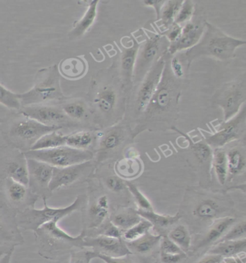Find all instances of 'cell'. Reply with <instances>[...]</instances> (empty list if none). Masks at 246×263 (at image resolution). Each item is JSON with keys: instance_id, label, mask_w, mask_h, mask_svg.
<instances>
[{"instance_id": "cell-1", "label": "cell", "mask_w": 246, "mask_h": 263, "mask_svg": "<svg viewBox=\"0 0 246 263\" xmlns=\"http://www.w3.org/2000/svg\"><path fill=\"white\" fill-rule=\"evenodd\" d=\"M38 253L49 260H56L74 249H84L86 229L77 236H72L58 226V222L45 223L33 232Z\"/></svg>"}, {"instance_id": "cell-2", "label": "cell", "mask_w": 246, "mask_h": 263, "mask_svg": "<svg viewBox=\"0 0 246 263\" xmlns=\"http://www.w3.org/2000/svg\"><path fill=\"white\" fill-rule=\"evenodd\" d=\"M60 128L49 127L18 113L3 124V135L7 144L22 152L31 151L32 147L44 135Z\"/></svg>"}, {"instance_id": "cell-3", "label": "cell", "mask_w": 246, "mask_h": 263, "mask_svg": "<svg viewBox=\"0 0 246 263\" xmlns=\"http://www.w3.org/2000/svg\"><path fill=\"white\" fill-rule=\"evenodd\" d=\"M59 68L56 65L43 68L37 72L33 88L19 94L21 106L60 105L67 99L61 90Z\"/></svg>"}, {"instance_id": "cell-4", "label": "cell", "mask_w": 246, "mask_h": 263, "mask_svg": "<svg viewBox=\"0 0 246 263\" xmlns=\"http://www.w3.org/2000/svg\"><path fill=\"white\" fill-rule=\"evenodd\" d=\"M245 41L224 34L212 24L205 23V29L199 42L186 53L188 62L201 56H209L219 60H228L235 57L237 48L245 45Z\"/></svg>"}, {"instance_id": "cell-5", "label": "cell", "mask_w": 246, "mask_h": 263, "mask_svg": "<svg viewBox=\"0 0 246 263\" xmlns=\"http://www.w3.org/2000/svg\"><path fill=\"white\" fill-rule=\"evenodd\" d=\"M43 209L32 208L17 213L16 220L19 229L34 232L45 223L51 221L59 222L76 211H83L87 205L88 197L86 195H79L71 205L61 209L50 208L47 205V200H43Z\"/></svg>"}, {"instance_id": "cell-6", "label": "cell", "mask_w": 246, "mask_h": 263, "mask_svg": "<svg viewBox=\"0 0 246 263\" xmlns=\"http://www.w3.org/2000/svg\"><path fill=\"white\" fill-rule=\"evenodd\" d=\"M28 159L42 161L54 168H65L92 161L94 154L90 150H79L64 146L47 149V150L29 151L24 153Z\"/></svg>"}, {"instance_id": "cell-7", "label": "cell", "mask_w": 246, "mask_h": 263, "mask_svg": "<svg viewBox=\"0 0 246 263\" xmlns=\"http://www.w3.org/2000/svg\"><path fill=\"white\" fill-rule=\"evenodd\" d=\"M164 70L156 91L145 109L147 118L167 113L177 102L178 88L173 79L174 76L166 64Z\"/></svg>"}, {"instance_id": "cell-8", "label": "cell", "mask_w": 246, "mask_h": 263, "mask_svg": "<svg viewBox=\"0 0 246 263\" xmlns=\"http://www.w3.org/2000/svg\"><path fill=\"white\" fill-rule=\"evenodd\" d=\"M39 197L25 185L12 179L0 182V202L16 213L35 208Z\"/></svg>"}, {"instance_id": "cell-9", "label": "cell", "mask_w": 246, "mask_h": 263, "mask_svg": "<svg viewBox=\"0 0 246 263\" xmlns=\"http://www.w3.org/2000/svg\"><path fill=\"white\" fill-rule=\"evenodd\" d=\"M7 179L28 186L27 159L24 152L8 144L0 146V182Z\"/></svg>"}, {"instance_id": "cell-10", "label": "cell", "mask_w": 246, "mask_h": 263, "mask_svg": "<svg viewBox=\"0 0 246 263\" xmlns=\"http://www.w3.org/2000/svg\"><path fill=\"white\" fill-rule=\"evenodd\" d=\"M16 216L17 213L0 202V257L13 252L16 247L25 243Z\"/></svg>"}, {"instance_id": "cell-11", "label": "cell", "mask_w": 246, "mask_h": 263, "mask_svg": "<svg viewBox=\"0 0 246 263\" xmlns=\"http://www.w3.org/2000/svg\"><path fill=\"white\" fill-rule=\"evenodd\" d=\"M19 113L49 127L63 129L75 123L64 113L59 105H35L21 108Z\"/></svg>"}, {"instance_id": "cell-12", "label": "cell", "mask_w": 246, "mask_h": 263, "mask_svg": "<svg viewBox=\"0 0 246 263\" xmlns=\"http://www.w3.org/2000/svg\"><path fill=\"white\" fill-rule=\"evenodd\" d=\"M27 159L28 186L31 191L42 200H48L53 193L49 189L54 167L33 159Z\"/></svg>"}, {"instance_id": "cell-13", "label": "cell", "mask_w": 246, "mask_h": 263, "mask_svg": "<svg viewBox=\"0 0 246 263\" xmlns=\"http://www.w3.org/2000/svg\"><path fill=\"white\" fill-rule=\"evenodd\" d=\"M245 110L242 108L236 116L228 122H224L215 134L207 137V145L214 148H222L231 142L239 139L245 129Z\"/></svg>"}, {"instance_id": "cell-14", "label": "cell", "mask_w": 246, "mask_h": 263, "mask_svg": "<svg viewBox=\"0 0 246 263\" xmlns=\"http://www.w3.org/2000/svg\"><path fill=\"white\" fill-rule=\"evenodd\" d=\"M91 161L65 168H54L49 189L52 193L61 188L70 187L77 184L93 170Z\"/></svg>"}, {"instance_id": "cell-15", "label": "cell", "mask_w": 246, "mask_h": 263, "mask_svg": "<svg viewBox=\"0 0 246 263\" xmlns=\"http://www.w3.org/2000/svg\"><path fill=\"white\" fill-rule=\"evenodd\" d=\"M166 61L165 56L157 58L156 62L154 64L148 74L142 81L139 90H138L136 108L139 112H144L148 107L149 103L156 91L157 86L161 81Z\"/></svg>"}, {"instance_id": "cell-16", "label": "cell", "mask_w": 246, "mask_h": 263, "mask_svg": "<svg viewBox=\"0 0 246 263\" xmlns=\"http://www.w3.org/2000/svg\"><path fill=\"white\" fill-rule=\"evenodd\" d=\"M160 35H154L148 38L142 49L138 51L133 72L134 83L142 81L153 67L154 61L160 50Z\"/></svg>"}, {"instance_id": "cell-17", "label": "cell", "mask_w": 246, "mask_h": 263, "mask_svg": "<svg viewBox=\"0 0 246 263\" xmlns=\"http://www.w3.org/2000/svg\"><path fill=\"white\" fill-rule=\"evenodd\" d=\"M84 248H92L93 251L111 257H122L132 255L122 239L104 235L86 236Z\"/></svg>"}, {"instance_id": "cell-18", "label": "cell", "mask_w": 246, "mask_h": 263, "mask_svg": "<svg viewBox=\"0 0 246 263\" xmlns=\"http://www.w3.org/2000/svg\"><path fill=\"white\" fill-rule=\"evenodd\" d=\"M245 87L243 83L230 85L223 90L217 99V104L222 108L224 122H228L238 115L240 106L245 101Z\"/></svg>"}, {"instance_id": "cell-19", "label": "cell", "mask_w": 246, "mask_h": 263, "mask_svg": "<svg viewBox=\"0 0 246 263\" xmlns=\"http://www.w3.org/2000/svg\"><path fill=\"white\" fill-rule=\"evenodd\" d=\"M205 29V24L197 21H189L182 27L180 38L170 47V54H173L177 51L190 49L199 42Z\"/></svg>"}, {"instance_id": "cell-20", "label": "cell", "mask_w": 246, "mask_h": 263, "mask_svg": "<svg viewBox=\"0 0 246 263\" xmlns=\"http://www.w3.org/2000/svg\"><path fill=\"white\" fill-rule=\"evenodd\" d=\"M235 223V218L232 217H224V218H219L215 221V223L212 225L207 232L204 239L200 243L198 248H203L214 244V243L218 242L219 240L222 239V236L228 232L232 226Z\"/></svg>"}, {"instance_id": "cell-21", "label": "cell", "mask_w": 246, "mask_h": 263, "mask_svg": "<svg viewBox=\"0 0 246 263\" xmlns=\"http://www.w3.org/2000/svg\"><path fill=\"white\" fill-rule=\"evenodd\" d=\"M109 215V200L106 195L100 196L96 201L90 205L87 211L88 219V228L93 229L100 227Z\"/></svg>"}, {"instance_id": "cell-22", "label": "cell", "mask_w": 246, "mask_h": 263, "mask_svg": "<svg viewBox=\"0 0 246 263\" xmlns=\"http://www.w3.org/2000/svg\"><path fill=\"white\" fill-rule=\"evenodd\" d=\"M246 238L236 241H219L208 251L209 255L219 256L221 257H233L239 254L245 253Z\"/></svg>"}, {"instance_id": "cell-23", "label": "cell", "mask_w": 246, "mask_h": 263, "mask_svg": "<svg viewBox=\"0 0 246 263\" xmlns=\"http://www.w3.org/2000/svg\"><path fill=\"white\" fill-rule=\"evenodd\" d=\"M161 237V235H154L149 232L139 239L125 242L132 254L147 255L153 251L157 245H160Z\"/></svg>"}, {"instance_id": "cell-24", "label": "cell", "mask_w": 246, "mask_h": 263, "mask_svg": "<svg viewBox=\"0 0 246 263\" xmlns=\"http://www.w3.org/2000/svg\"><path fill=\"white\" fill-rule=\"evenodd\" d=\"M98 0L92 1L88 10L82 18L74 24L73 30L71 31L70 39H77L82 36L89 30L95 21L97 15V5Z\"/></svg>"}, {"instance_id": "cell-25", "label": "cell", "mask_w": 246, "mask_h": 263, "mask_svg": "<svg viewBox=\"0 0 246 263\" xmlns=\"http://www.w3.org/2000/svg\"><path fill=\"white\" fill-rule=\"evenodd\" d=\"M142 171V165L139 160L134 158L123 159L116 162L115 165V172L120 178L126 181L136 178Z\"/></svg>"}, {"instance_id": "cell-26", "label": "cell", "mask_w": 246, "mask_h": 263, "mask_svg": "<svg viewBox=\"0 0 246 263\" xmlns=\"http://www.w3.org/2000/svg\"><path fill=\"white\" fill-rule=\"evenodd\" d=\"M59 106L64 113L74 123L81 122L88 117V106L82 101L77 99L70 100L67 97Z\"/></svg>"}, {"instance_id": "cell-27", "label": "cell", "mask_w": 246, "mask_h": 263, "mask_svg": "<svg viewBox=\"0 0 246 263\" xmlns=\"http://www.w3.org/2000/svg\"><path fill=\"white\" fill-rule=\"evenodd\" d=\"M58 68L60 74L67 79H77L84 74L86 65L80 58H74L63 60Z\"/></svg>"}, {"instance_id": "cell-28", "label": "cell", "mask_w": 246, "mask_h": 263, "mask_svg": "<svg viewBox=\"0 0 246 263\" xmlns=\"http://www.w3.org/2000/svg\"><path fill=\"white\" fill-rule=\"evenodd\" d=\"M117 102V94L112 88L104 86L99 90L94 99L97 108L102 114H109L113 111Z\"/></svg>"}, {"instance_id": "cell-29", "label": "cell", "mask_w": 246, "mask_h": 263, "mask_svg": "<svg viewBox=\"0 0 246 263\" xmlns=\"http://www.w3.org/2000/svg\"><path fill=\"white\" fill-rule=\"evenodd\" d=\"M139 49V44L136 41L132 44V47L125 48L122 53L121 58V68L124 79L126 81H131L133 74L136 59Z\"/></svg>"}, {"instance_id": "cell-30", "label": "cell", "mask_w": 246, "mask_h": 263, "mask_svg": "<svg viewBox=\"0 0 246 263\" xmlns=\"http://www.w3.org/2000/svg\"><path fill=\"white\" fill-rule=\"evenodd\" d=\"M137 214L141 218L147 220L152 223L153 227L157 228H168L174 225L177 222L179 221L180 215L177 213L175 216H166V215L158 214V213L153 211H145L141 210L136 211Z\"/></svg>"}, {"instance_id": "cell-31", "label": "cell", "mask_w": 246, "mask_h": 263, "mask_svg": "<svg viewBox=\"0 0 246 263\" xmlns=\"http://www.w3.org/2000/svg\"><path fill=\"white\" fill-rule=\"evenodd\" d=\"M66 145V136L59 130L44 135L32 147L31 151L47 150Z\"/></svg>"}, {"instance_id": "cell-32", "label": "cell", "mask_w": 246, "mask_h": 263, "mask_svg": "<svg viewBox=\"0 0 246 263\" xmlns=\"http://www.w3.org/2000/svg\"><path fill=\"white\" fill-rule=\"evenodd\" d=\"M212 161L217 180L223 185L228 175L226 151L222 148H215L212 152Z\"/></svg>"}, {"instance_id": "cell-33", "label": "cell", "mask_w": 246, "mask_h": 263, "mask_svg": "<svg viewBox=\"0 0 246 263\" xmlns=\"http://www.w3.org/2000/svg\"><path fill=\"white\" fill-rule=\"evenodd\" d=\"M228 174L231 175H240L245 172V157L242 151L238 147H234L227 154Z\"/></svg>"}, {"instance_id": "cell-34", "label": "cell", "mask_w": 246, "mask_h": 263, "mask_svg": "<svg viewBox=\"0 0 246 263\" xmlns=\"http://www.w3.org/2000/svg\"><path fill=\"white\" fill-rule=\"evenodd\" d=\"M93 139V134L89 131L75 132L66 136V145L79 150H88Z\"/></svg>"}, {"instance_id": "cell-35", "label": "cell", "mask_w": 246, "mask_h": 263, "mask_svg": "<svg viewBox=\"0 0 246 263\" xmlns=\"http://www.w3.org/2000/svg\"><path fill=\"white\" fill-rule=\"evenodd\" d=\"M141 219V217L137 214L135 210L129 209L116 214L113 217L111 223L122 231H126L137 224Z\"/></svg>"}, {"instance_id": "cell-36", "label": "cell", "mask_w": 246, "mask_h": 263, "mask_svg": "<svg viewBox=\"0 0 246 263\" xmlns=\"http://www.w3.org/2000/svg\"><path fill=\"white\" fill-rule=\"evenodd\" d=\"M183 3V1H168L165 3L161 16V20L165 28L171 27L174 24L175 20Z\"/></svg>"}, {"instance_id": "cell-37", "label": "cell", "mask_w": 246, "mask_h": 263, "mask_svg": "<svg viewBox=\"0 0 246 263\" xmlns=\"http://www.w3.org/2000/svg\"><path fill=\"white\" fill-rule=\"evenodd\" d=\"M153 226L147 220L141 218V221L134 225L132 228L123 232L122 239L125 241H132L139 239L145 234L150 232Z\"/></svg>"}, {"instance_id": "cell-38", "label": "cell", "mask_w": 246, "mask_h": 263, "mask_svg": "<svg viewBox=\"0 0 246 263\" xmlns=\"http://www.w3.org/2000/svg\"><path fill=\"white\" fill-rule=\"evenodd\" d=\"M168 238L172 240L183 252H187L191 246V236L184 226L179 225L171 231Z\"/></svg>"}, {"instance_id": "cell-39", "label": "cell", "mask_w": 246, "mask_h": 263, "mask_svg": "<svg viewBox=\"0 0 246 263\" xmlns=\"http://www.w3.org/2000/svg\"><path fill=\"white\" fill-rule=\"evenodd\" d=\"M123 141V135L121 130L114 129L109 131L102 137L100 143V149L102 151H112L119 146Z\"/></svg>"}, {"instance_id": "cell-40", "label": "cell", "mask_w": 246, "mask_h": 263, "mask_svg": "<svg viewBox=\"0 0 246 263\" xmlns=\"http://www.w3.org/2000/svg\"><path fill=\"white\" fill-rule=\"evenodd\" d=\"M0 104L10 108L20 111L22 108L18 94L12 93L0 83Z\"/></svg>"}, {"instance_id": "cell-41", "label": "cell", "mask_w": 246, "mask_h": 263, "mask_svg": "<svg viewBox=\"0 0 246 263\" xmlns=\"http://www.w3.org/2000/svg\"><path fill=\"white\" fill-rule=\"evenodd\" d=\"M218 205L212 200H207L198 205L194 214L203 219H212L218 213Z\"/></svg>"}, {"instance_id": "cell-42", "label": "cell", "mask_w": 246, "mask_h": 263, "mask_svg": "<svg viewBox=\"0 0 246 263\" xmlns=\"http://www.w3.org/2000/svg\"><path fill=\"white\" fill-rule=\"evenodd\" d=\"M125 184L129 188L130 193L133 195L136 202H137L138 206L139 207V210L145 211H154L151 202L145 196L144 194L138 189L137 186L135 184L131 182L130 181H125Z\"/></svg>"}, {"instance_id": "cell-43", "label": "cell", "mask_w": 246, "mask_h": 263, "mask_svg": "<svg viewBox=\"0 0 246 263\" xmlns=\"http://www.w3.org/2000/svg\"><path fill=\"white\" fill-rule=\"evenodd\" d=\"M183 135L187 137L188 140L190 142L191 147L196 159L201 162H207L211 159L213 151L210 145H207L206 143H194L192 140L188 138L187 136L183 133Z\"/></svg>"}, {"instance_id": "cell-44", "label": "cell", "mask_w": 246, "mask_h": 263, "mask_svg": "<svg viewBox=\"0 0 246 263\" xmlns=\"http://www.w3.org/2000/svg\"><path fill=\"white\" fill-rule=\"evenodd\" d=\"M245 236L246 223L245 221H242L237 223L233 228L229 229V231L222 236V239L219 241H236V240L245 239Z\"/></svg>"}, {"instance_id": "cell-45", "label": "cell", "mask_w": 246, "mask_h": 263, "mask_svg": "<svg viewBox=\"0 0 246 263\" xmlns=\"http://www.w3.org/2000/svg\"><path fill=\"white\" fill-rule=\"evenodd\" d=\"M194 12V4L192 1H185L182 4L176 18L175 20L176 24L180 25L185 24L190 21Z\"/></svg>"}, {"instance_id": "cell-46", "label": "cell", "mask_w": 246, "mask_h": 263, "mask_svg": "<svg viewBox=\"0 0 246 263\" xmlns=\"http://www.w3.org/2000/svg\"><path fill=\"white\" fill-rule=\"evenodd\" d=\"M70 254V263H90L92 259L95 258V252L86 248L72 250Z\"/></svg>"}, {"instance_id": "cell-47", "label": "cell", "mask_w": 246, "mask_h": 263, "mask_svg": "<svg viewBox=\"0 0 246 263\" xmlns=\"http://www.w3.org/2000/svg\"><path fill=\"white\" fill-rule=\"evenodd\" d=\"M160 253L182 254L186 253L168 236H162L160 241Z\"/></svg>"}, {"instance_id": "cell-48", "label": "cell", "mask_w": 246, "mask_h": 263, "mask_svg": "<svg viewBox=\"0 0 246 263\" xmlns=\"http://www.w3.org/2000/svg\"><path fill=\"white\" fill-rule=\"evenodd\" d=\"M100 232L101 233H100L99 235L117 238V239H122V234H123V231L118 228L114 224H113L111 222H110L109 224L106 225V227H102V230Z\"/></svg>"}, {"instance_id": "cell-49", "label": "cell", "mask_w": 246, "mask_h": 263, "mask_svg": "<svg viewBox=\"0 0 246 263\" xmlns=\"http://www.w3.org/2000/svg\"><path fill=\"white\" fill-rule=\"evenodd\" d=\"M94 252V251H93ZM95 252V258L102 259L106 263H136L129 257V255L122 257H111Z\"/></svg>"}, {"instance_id": "cell-50", "label": "cell", "mask_w": 246, "mask_h": 263, "mask_svg": "<svg viewBox=\"0 0 246 263\" xmlns=\"http://www.w3.org/2000/svg\"><path fill=\"white\" fill-rule=\"evenodd\" d=\"M106 184H107L108 187L110 190L116 192V193H118L125 188V182H124L123 179L120 178V177H111L107 179Z\"/></svg>"}, {"instance_id": "cell-51", "label": "cell", "mask_w": 246, "mask_h": 263, "mask_svg": "<svg viewBox=\"0 0 246 263\" xmlns=\"http://www.w3.org/2000/svg\"><path fill=\"white\" fill-rule=\"evenodd\" d=\"M187 257L186 253L165 254L160 253V259L163 263H178Z\"/></svg>"}, {"instance_id": "cell-52", "label": "cell", "mask_w": 246, "mask_h": 263, "mask_svg": "<svg viewBox=\"0 0 246 263\" xmlns=\"http://www.w3.org/2000/svg\"><path fill=\"white\" fill-rule=\"evenodd\" d=\"M181 31L182 27H180V25L174 23V24L171 26V30H170V31L168 32L167 34L168 39H169L171 44L178 40V39L180 38V34H181Z\"/></svg>"}, {"instance_id": "cell-53", "label": "cell", "mask_w": 246, "mask_h": 263, "mask_svg": "<svg viewBox=\"0 0 246 263\" xmlns=\"http://www.w3.org/2000/svg\"><path fill=\"white\" fill-rule=\"evenodd\" d=\"M171 70L173 71V73L174 74L175 77L176 78H180L183 77V66L178 60L177 57L173 58L172 61L171 62Z\"/></svg>"}, {"instance_id": "cell-54", "label": "cell", "mask_w": 246, "mask_h": 263, "mask_svg": "<svg viewBox=\"0 0 246 263\" xmlns=\"http://www.w3.org/2000/svg\"><path fill=\"white\" fill-rule=\"evenodd\" d=\"M144 3L145 5L155 7L157 12V18H159V17H160L161 6L164 5L166 1H145Z\"/></svg>"}, {"instance_id": "cell-55", "label": "cell", "mask_w": 246, "mask_h": 263, "mask_svg": "<svg viewBox=\"0 0 246 263\" xmlns=\"http://www.w3.org/2000/svg\"><path fill=\"white\" fill-rule=\"evenodd\" d=\"M222 257L219 256L209 255L207 258L203 259L199 263H221Z\"/></svg>"}, {"instance_id": "cell-56", "label": "cell", "mask_w": 246, "mask_h": 263, "mask_svg": "<svg viewBox=\"0 0 246 263\" xmlns=\"http://www.w3.org/2000/svg\"><path fill=\"white\" fill-rule=\"evenodd\" d=\"M242 261L241 258H239L236 256H233V257H223L221 262L222 263H244Z\"/></svg>"}, {"instance_id": "cell-57", "label": "cell", "mask_w": 246, "mask_h": 263, "mask_svg": "<svg viewBox=\"0 0 246 263\" xmlns=\"http://www.w3.org/2000/svg\"><path fill=\"white\" fill-rule=\"evenodd\" d=\"M12 253L13 252H10V253L5 254V255L0 257V263H10Z\"/></svg>"}]
</instances>
